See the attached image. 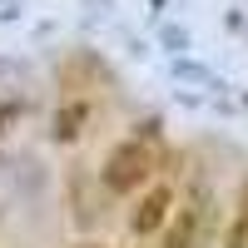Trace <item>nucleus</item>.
<instances>
[{"label":"nucleus","instance_id":"obj_4","mask_svg":"<svg viewBox=\"0 0 248 248\" xmlns=\"http://www.w3.org/2000/svg\"><path fill=\"white\" fill-rule=\"evenodd\" d=\"M194 229H199V214L194 209H179L169 218V229H164V248H189L194 243Z\"/></svg>","mask_w":248,"mask_h":248},{"label":"nucleus","instance_id":"obj_2","mask_svg":"<svg viewBox=\"0 0 248 248\" xmlns=\"http://www.w3.org/2000/svg\"><path fill=\"white\" fill-rule=\"evenodd\" d=\"M169 214H174V194H169V189H154V194H149V199H144L139 209H134L129 229H134L139 238H144V233H159L164 223H169Z\"/></svg>","mask_w":248,"mask_h":248},{"label":"nucleus","instance_id":"obj_3","mask_svg":"<svg viewBox=\"0 0 248 248\" xmlns=\"http://www.w3.org/2000/svg\"><path fill=\"white\" fill-rule=\"evenodd\" d=\"M85 119H90V105H85V99H70V105H60V114H55V139H60V144L79 139Z\"/></svg>","mask_w":248,"mask_h":248},{"label":"nucleus","instance_id":"obj_6","mask_svg":"<svg viewBox=\"0 0 248 248\" xmlns=\"http://www.w3.org/2000/svg\"><path fill=\"white\" fill-rule=\"evenodd\" d=\"M75 248H99V243H75Z\"/></svg>","mask_w":248,"mask_h":248},{"label":"nucleus","instance_id":"obj_5","mask_svg":"<svg viewBox=\"0 0 248 248\" xmlns=\"http://www.w3.org/2000/svg\"><path fill=\"white\" fill-rule=\"evenodd\" d=\"M243 238H248V209H243V218L233 223V233H229V248H243Z\"/></svg>","mask_w":248,"mask_h":248},{"label":"nucleus","instance_id":"obj_1","mask_svg":"<svg viewBox=\"0 0 248 248\" xmlns=\"http://www.w3.org/2000/svg\"><path fill=\"white\" fill-rule=\"evenodd\" d=\"M154 174V154L144 149V144H119V149L105 159V184L114 194H129V189H139L144 179Z\"/></svg>","mask_w":248,"mask_h":248}]
</instances>
